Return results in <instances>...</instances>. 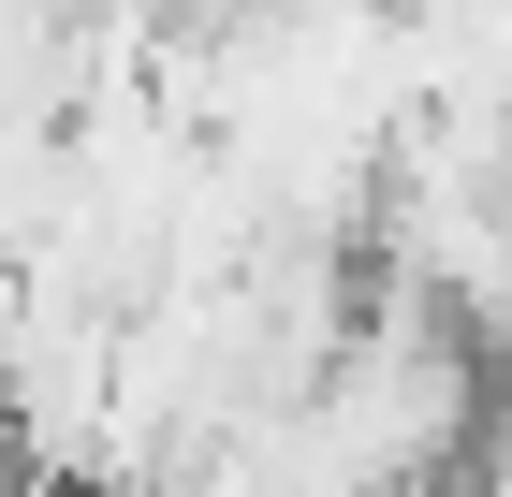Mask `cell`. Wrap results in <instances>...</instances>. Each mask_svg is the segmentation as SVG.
Segmentation results:
<instances>
[{
  "label": "cell",
  "instance_id": "1",
  "mask_svg": "<svg viewBox=\"0 0 512 497\" xmlns=\"http://www.w3.org/2000/svg\"><path fill=\"white\" fill-rule=\"evenodd\" d=\"M454 497H512V439H498V454H483V468H469Z\"/></svg>",
  "mask_w": 512,
  "mask_h": 497
}]
</instances>
